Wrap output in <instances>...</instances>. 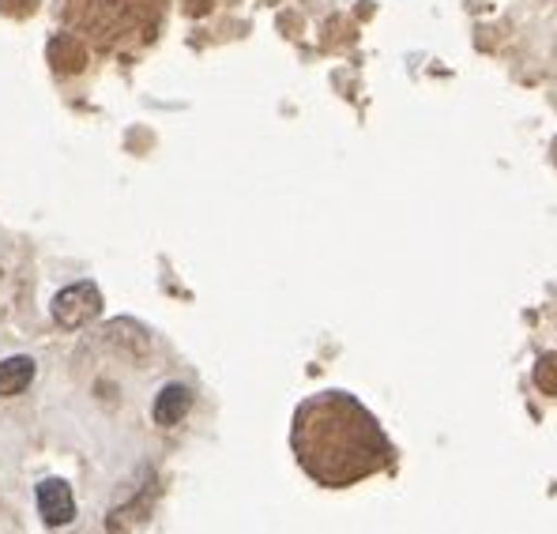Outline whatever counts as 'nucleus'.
I'll return each mask as SVG.
<instances>
[{"label": "nucleus", "instance_id": "obj_6", "mask_svg": "<svg viewBox=\"0 0 557 534\" xmlns=\"http://www.w3.org/2000/svg\"><path fill=\"white\" fill-rule=\"evenodd\" d=\"M535 384L546 396H557V355H543L535 365Z\"/></svg>", "mask_w": 557, "mask_h": 534}, {"label": "nucleus", "instance_id": "obj_4", "mask_svg": "<svg viewBox=\"0 0 557 534\" xmlns=\"http://www.w3.org/2000/svg\"><path fill=\"white\" fill-rule=\"evenodd\" d=\"M188 407H193V392H188L185 384H166V388L154 396L151 418H154V425L170 430V425H177L188 414Z\"/></svg>", "mask_w": 557, "mask_h": 534}, {"label": "nucleus", "instance_id": "obj_1", "mask_svg": "<svg viewBox=\"0 0 557 534\" xmlns=\"http://www.w3.org/2000/svg\"><path fill=\"white\" fill-rule=\"evenodd\" d=\"M301 471L327 489L355 486L392 463V445L381 422L347 392H321L294 414L290 433Z\"/></svg>", "mask_w": 557, "mask_h": 534}, {"label": "nucleus", "instance_id": "obj_3", "mask_svg": "<svg viewBox=\"0 0 557 534\" xmlns=\"http://www.w3.org/2000/svg\"><path fill=\"white\" fill-rule=\"evenodd\" d=\"M38 512H42V520L49 527H69V523L76 520V497H72L69 482L46 479L42 486H38Z\"/></svg>", "mask_w": 557, "mask_h": 534}, {"label": "nucleus", "instance_id": "obj_5", "mask_svg": "<svg viewBox=\"0 0 557 534\" xmlns=\"http://www.w3.org/2000/svg\"><path fill=\"white\" fill-rule=\"evenodd\" d=\"M30 381H35V361H30L27 355H15V358L0 361V399L20 396Z\"/></svg>", "mask_w": 557, "mask_h": 534}, {"label": "nucleus", "instance_id": "obj_2", "mask_svg": "<svg viewBox=\"0 0 557 534\" xmlns=\"http://www.w3.org/2000/svg\"><path fill=\"white\" fill-rule=\"evenodd\" d=\"M98 312H102V294H98L95 283L64 286V290L53 298V320L61 327H69V332H76V327L91 324Z\"/></svg>", "mask_w": 557, "mask_h": 534}]
</instances>
